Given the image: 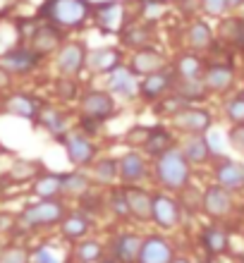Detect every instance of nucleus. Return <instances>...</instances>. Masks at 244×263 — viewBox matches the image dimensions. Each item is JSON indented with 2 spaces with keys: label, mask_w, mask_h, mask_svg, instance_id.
<instances>
[{
  "label": "nucleus",
  "mask_w": 244,
  "mask_h": 263,
  "mask_svg": "<svg viewBox=\"0 0 244 263\" xmlns=\"http://www.w3.org/2000/svg\"><path fill=\"white\" fill-rule=\"evenodd\" d=\"M63 144H65V151H67V158H70L77 167L91 165V163H93V158H96V153H98L96 146L91 144L84 134H77V132L65 134Z\"/></svg>",
  "instance_id": "9"
},
{
  "label": "nucleus",
  "mask_w": 244,
  "mask_h": 263,
  "mask_svg": "<svg viewBox=\"0 0 244 263\" xmlns=\"http://www.w3.org/2000/svg\"><path fill=\"white\" fill-rule=\"evenodd\" d=\"M105 84H108V91L112 96H125L132 98L134 93H139V82H137V74H134L129 67L120 65L118 69H112L110 74H105Z\"/></svg>",
  "instance_id": "14"
},
{
  "label": "nucleus",
  "mask_w": 244,
  "mask_h": 263,
  "mask_svg": "<svg viewBox=\"0 0 244 263\" xmlns=\"http://www.w3.org/2000/svg\"><path fill=\"white\" fill-rule=\"evenodd\" d=\"M182 218V208L177 203V199L167 194H154V213H151V220L163 230L175 228Z\"/></svg>",
  "instance_id": "10"
},
{
  "label": "nucleus",
  "mask_w": 244,
  "mask_h": 263,
  "mask_svg": "<svg viewBox=\"0 0 244 263\" xmlns=\"http://www.w3.org/2000/svg\"><path fill=\"white\" fill-rule=\"evenodd\" d=\"M101 263H120L118 258H115V261H112V258H105V261H101Z\"/></svg>",
  "instance_id": "48"
},
{
  "label": "nucleus",
  "mask_w": 244,
  "mask_h": 263,
  "mask_svg": "<svg viewBox=\"0 0 244 263\" xmlns=\"http://www.w3.org/2000/svg\"><path fill=\"white\" fill-rule=\"evenodd\" d=\"M213 175H216L218 184H223V187L230 189V192L244 189V165L237 163V160L218 158L216 167H213Z\"/></svg>",
  "instance_id": "13"
},
{
  "label": "nucleus",
  "mask_w": 244,
  "mask_h": 263,
  "mask_svg": "<svg viewBox=\"0 0 244 263\" xmlns=\"http://www.w3.org/2000/svg\"><path fill=\"white\" fill-rule=\"evenodd\" d=\"M7 112L20 115V118H34L36 115V103L29 96H12L7 101Z\"/></svg>",
  "instance_id": "35"
},
{
  "label": "nucleus",
  "mask_w": 244,
  "mask_h": 263,
  "mask_svg": "<svg viewBox=\"0 0 244 263\" xmlns=\"http://www.w3.org/2000/svg\"><path fill=\"white\" fill-rule=\"evenodd\" d=\"M86 58L89 53L84 48V43H67L58 55V69L67 77H77L86 67Z\"/></svg>",
  "instance_id": "15"
},
{
  "label": "nucleus",
  "mask_w": 244,
  "mask_h": 263,
  "mask_svg": "<svg viewBox=\"0 0 244 263\" xmlns=\"http://www.w3.org/2000/svg\"><path fill=\"white\" fill-rule=\"evenodd\" d=\"M118 112V103L110 91H86L82 96V115L98 122L110 120Z\"/></svg>",
  "instance_id": "3"
},
{
  "label": "nucleus",
  "mask_w": 244,
  "mask_h": 263,
  "mask_svg": "<svg viewBox=\"0 0 244 263\" xmlns=\"http://www.w3.org/2000/svg\"><path fill=\"white\" fill-rule=\"evenodd\" d=\"M175 127L184 134H209V129L213 127V115L206 108L199 105H187L184 110H180L173 118Z\"/></svg>",
  "instance_id": "6"
},
{
  "label": "nucleus",
  "mask_w": 244,
  "mask_h": 263,
  "mask_svg": "<svg viewBox=\"0 0 244 263\" xmlns=\"http://www.w3.org/2000/svg\"><path fill=\"white\" fill-rule=\"evenodd\" d=\"M93 180L101 184H112L115 180H120V160L115 158H101L93 163Z\"/></svg>",
  "instance_id": "29"
},
{
  "label": "nucleus",
  "mask_w": 244,
  "mask_h": 263,
  "mask_svg": "<svg viewBox=\"0 0 244 263\" xmlns=\"http://www.w3.org/2000/svg\"><path fill=\"white\" fill-rule=\"evenodd\" d=\"M120 65H122V53L118 48H96L86 58V67L93 74H110Z\"/></svg>",
  "instance_id": "20"
},
{
  "label": "nucleus",
  "mask_w": 244,
  "mask_h": 263,
  "mask_svg": "<svg viewBox=\"0 0 244 263\" xmlns=\"http://www.w3.org/2000/svg\"><path fill=\"white\" fill-rule=\"evenodd\" d=\"M0 263H27V254L22 249H7V251H3Z\"/></svg>",
  "instance_id": "42"
},
{
  "label": "nucleus",
  "mask_w": 244,
  "mask_h": 263,
  "mask_svg": "<svg viewBox=\"0 0 244 263\" xmlns=\"http://www.w3.org/2000/svg\"><path fill=\"white\" fill-rule=\"evenodd\" d=\"M242 96H244V91H242Z\"/></svg>",
  "instance_id": "50"
},
{
  "label": "nucleus",
  "mask_w": 244,
  "mask_h": 263,
  "mask_svg": "<svg viewBox=\"0 0 244 263\" xmlns=\"http://www.w3.org/2000/svg\"><path fill=\"white\" fill-rule=\"evenodd\" d=\"M146 160L137 151H129L120 158V182L125 187H137L146 180Z\"/></svg>",
  "instance_id": "11"
},
{
  "label": "nucleus",
  "mask_w": 244,
  "mask_h": 263,
  "mask_svg": "<svg viewBox=\"0 0 244 263\" xmlns=\"http://www.w3.org/2000/svg\"><path fill=\"white\" fill-rule=\"evenodd\" d=\"M175 82H177L175 67H165L161 72H154V74L144 77L139 82V93L144 101H158L161 96H165L167 91L175 89Z\"/></svg>",
  "instance_id": "7"
},
{
  "label": "nucleus",
  "mask_w": 244,
  "mask_h": 263,
  "mask_svg": "<svg viewBox=\"0 0 244 263\" xmlns=\"http://www.w3.org/2000/svg\"><path fill=\"white\" fill-rule=\"evenodd\" d=\"M127 194V203H129V215L137 218V220L146 222L151 220V213H154V194H148L146 189L137 187H125Z\"/></svg>",
  "instance_id": "18"
},
{
  "label": "nucleus",
  "mask_w": 244,
  "mask_h": 263,
  "mask_svg": "<svg viewBox=\"0 0 244 263\" xmlns=\"http://www.w3.org/2000/svg\"><path fill=\"white\" fill-rule=\"evenodd\" d=\"M91 180L84 173H70L63 175V194H72V196H82L86 194Z\"/></svg>",
  "instance_id": "33"
},
{
  "label": "nucleus",
  "mask_w": 244,
  "mask_h": 263,
  "mask_svg": "<svg viewBox=\"0 0 244 263\" xmlns=\"http://www.w3.org/2000/svg\"><path fill=\"white\" fill-rule=\"evenodd\" d=\"M173 263H189V258H173Z\"/></svg>",
  "instance_id": "47"
},
{
  "label": "nucleus",
  "mask_w": 244,
  "mask_h": 263,
  "mask_svg": "<svg viewBox=\"0 0 244 263\" xmlns=\"http://www.w3.org/2000/svg\"><path fill=\"white\" fill-rule=\"evenodd\" d=\"M173 258H175L173 247H170L163 237L154 235V237H146V239H144L139 263H173Z\"/></svg>",
  "instance_id": "21"
},
{
  "label": "nucleus",
  "mask_w": 244,
  "mask_h": 263,
  "mask_svg": "<svg viewBox=\"0 0 244 263\" xmlns=\"http://www.w3.org/2000/svg\"><path fill=\"white\" fill-rule=\"evenodd\" d=\"M63 41V34L55 29V24H46V27H39L31 36V50H36L39 55H46L50 50H55Z\"/></svg>",
  "instance_id": "24"
},
{
  "label": "nucleus",
  "mask_w": 244,
  "mask_h": 263,
  "mask_svg": "<svg viewBox=\"0 0 244 263\" xmlns=\"http://www.w3.org/2000/svg\"><path fill=\"white\" fill-rule=\"evenodd\" d=\"M91 14L96 24L101 27V31L105 34H112V31H122L125 27V10H122V3L120 0H101V3H93L91 5Z\"/></svg>",
  "instance_id": "4"
},
{
  "label": "nucleus",
  "mask_w": 244,
  "mask_h": 263,
  "mask_svg": "<svg viewBox=\"0 0 244 263\" xmlns=\"http://www.w3.org/2000/svg\"><path fill=\"white\" fill-rule=\"evenodd\" d=\"M223 112H225V120H228L232 127L244 125V96L242 93L232 96L230 101L223 105Z\"/></svg>",
  "instance_id": "34"
},
{
  "label": "nucleus",
  "mask_w": 244,
  "mask_h": 263,
  "mask_svg": "<svg viewBox=\"0 0 244 263\" xmlns=\"http://www.w3.org/2000/svg\"><path fill=\"white\" fill-rule=\"evenodd\" d=\"M101 254H103V249H101V244L93 242V239H89V242H82L77 247V258L82 263H93L101 258Z\"/></svg>",
  "instance_id": "38"
},
{
  "label": "nucleus",
  "mask_w": 244,
  "mask_h": 263,
  "mask_svg": "<svg viewBox=\"0 0 244 263\" xmlns=\"http://www.w3.org/2000/svg\"><path fill=\"white\" fill-rule=\"evenodd\" d=\"M201 10L211 17H223L230 5H228V0H201Z\"/></svg>",
  "instance_id": "40"
},
{
  "label": "nucleus",
  "mask_w": 244,
  "mask_h": 263,
  "mask_svg": "<svg viewBox=\"0 0 244 263\" xmlns=\"http://www.w3.org/2000/svg\"><path fill=\"white\" fill-rule=\"evenodd\" d=\"M141 244L144 239L132 232L127 235H120L115 242H112V254L120 263H139V254H141Z\"/></svg>",
  "instance_id": "22"
},
{
  "label": "nucleus",
  "mask_w": 244,
  "mask_h": 263,
  "mask_svg": "<svg viewBox=\"0 0 244 263\" xmlns=\"http://www.w3.org/2000/svg\"><path fill=\"white\" fill-rule=\"evenodd\" d=\"M7 82H10V77H7V69L0 65V86H7Z\"/></svg>",
  "instance_id": "45"
},
{
  "label": "nucleus",
  "mask_w": 244,
  "mask_h": 263,
  "mask_svg": "<svg viewBox=\"0 0 244 263\" xmlns=\"http://www.w3.org/2000/svg\"><path fill=\"white\" fill-rule=\"evenodd\" d=\"M65 220V206L55 199H43L36 206H29L22 213V222L39 228V225H53V222Z\"/></svg>",
  "instance_id": "5"
},
{
  "label": "nucleus",
  "mask_w": 244,
  "mask_h": 263,
  "mask_svg": "<svg viewBox=\"0 0 244 263\" xmlns=\"http://www.w3.org/2000/svg\"><path fill=\"white\" fill-rule=\"evenodd\" d=\"M228 141L232 144V148H237V151H244V125L232 127L230 134H228Z\"/></svg>",
  "instance_id": "41"
},
{
  "label": "nucleus",
  "mask_w": 244,
  "mask_h": 263,
  "mask_svg": "<svg viewBox=\"0 0 244 263\" xmlns=\"http://www.w3.org/2000/svg\"><path fill=\"white\" fill-rule=\"evenodd\" d=\"M34 194L41 199H53L55 194H63V175H43L41 180H36Z\"/></svg>",
  "instance_id": "32"
},
{
  "label": "nucleus",
  "mask_w": 244,
  "mask_h": 263,
  "mask_svg": "<svg viewBox=\"0 0 244 263\" xmlns=\"http://www.w3.org/2000/svg\"><path fill=\"white\" fill-rule=\"evenodd\" d=\"M41 14L48 22H53L55 27L74 29L89 20L91 3L89 0H46V5L41 7Z\"/></svg>",
  "instance_id": "2"
},
{
  "label": "nucleus",
  "mask_w": 244,
  "mask_h": 263,
  "mask_svg": "<svg viewBox=\"0 0 244 263\" xmlns=\"http://www.w3.org/2000/svg\"><path fill=\"white\" fill-rule=\"evenodd\" d=\"M167 63L165 58L158 53V50H154L151 46L148 48H141L137 50L132 55V63H129V69H132L134 74H141V77H148L154 74V72H161V69H165Z\"/></svg>",
  "instance_id": "19"
},
{
  "label": "nucleus",
  "mask_w": 244,
  "mask_h": 263,
  "mask_svg": "<svg viewBox=\"0 0 244 263\" xmlns=\"http://www.w3.org/2000/svg\"><path fill=\"white\" fill-rule=\"evenodd\" d=\"M201 82L209 93H225L235 84V69L225 63H213L203 69Z\"/></svg>",
  "instance_id": "12"
},
{
  "label": "nucleus",
  "mask_w": 244,
  "mask_h": 263,
  "mask_svg": "<svg viewBox=\"0 0 244 263\" xmlns=\"http://www.w3.org/2000/svg\"><path fill=\"white\" fill-rule=\"evenodd\" d=\"M192 177V163L184 158L182 148H170L156 158V180L163 189L180 192L189 184Z\"/></svg>",
  "instance_id": "1"
},
{
  "label": "nucleus",
  "mask_w": 244,
  "mask_h": 263,
  "mask_svg": "<svg viewBox=\"0 0 244 263\" xmlns=\"http://www.w3.org/2000/svg\"><path fill=\"white\" fill-rule=\"evenodd\" d=\"M41 122L48 127L53 134H63V132H65V118H63V112L53 110V108H48V110L41 112Z\"/></svg>",
  "instance_id": "39"
},
{
  "label": "nucleus",
  "mask_w": 244,
  "mask_h": 263,
  "mask_svg": "<svg viewBox=\"0 0 244 263\" xmlns=\"http://www.w3.org/2000/svg\"><path fill=\"white\" fill-rule=\"evenodd\" d=\"M173 67H175V72H177L180 79H201L206 65H203L201 58L194 55V53H182Z\"/></svg>",
  "instance_id": "26"
},
{
  "label": "nucleus",
  "mask_w": 244,
  "mask_h": 263,
  "mask_svg": "<svg viewBox=\"0 0 244 263\" xmlns=\"http://www.w3.org/2000/svg\"><path fill=\"white\" fill-rule=\"evenodd\" d=\"M201 242H203V247H206L209 254L218 256V254H225V251H228L230 239H228V232H225L223 228H218V225H209V228L203 230Z\"/></svg>",
  "instance_id": "28"
},
{
  "label": "nucleus",
  "mask_w": 244,
  "mask_h": 263,
  "mask_svg": "<svg viewBox=\"0 0 244 263\" xmlns=\"http://www.w3.org/2000/svg\"><path fill=\"white\" fill-rule=\"evenodd\" d=\"M201 208L211 218H225L232 211V192L223 184H209L201 194Z\"/></svg>",
  "instance_id": "8"
},
{
  "label": "nucleus",
  "mask_w": 244,
  "mask_h": 263,
  "mask_svg": "<svg viewBox=\"0 0 244 263\" xmlns=\"http://www.w3.org/2000/svg\"><path fill=\"white\" fill-rule=\"evenodd\" d=\"M110 208L112 213L118 218H129V203H127V194H125V187L122 189H112L110 192Z\"/></svg>",
  "instance_id": "37"
},
{
  "label": "nucleus",
  "mask_w": 244,
  "mask_h": 263,
  "mask_svg": "<svg viewBox=\"0 0 244 263\" xmlns=\"http://www.w3.org/2000/svg\"><path fill=\"white\" fill-rule=\"evenodd\" d=\"M141 148H144V153H146V156L158 158V156H163L165 151L175 148V139H173V134H170L165 127H161V125L151 127V129H148L146 141L141 144Z\"/></svg>",
  "instance_id": "23"
},
{
  "label": "nucleus",
  "mask_w": 244,
  "mask_h": 263,
  "mask_svg": "<svg viewBox=\"0 0 244 263\" xmlns=\"http://www.w3.org/2000/svg\"><path fill=\"white\" fill-rule=\"evenodd\" d=\"M161 103H158V108L156 110L158 112H170V118H175L180 110H184L189 105V101L187 98H182L180 93H170V96H163V98H158Z\"/></svg>",
  "instance_id": "36"
},
{
  "label": "nucleus",
  "mask_w": 244,
  "mask_h": 263,
  "mask_svg": "<svg viewBox=\"0 0 244 263\" xmlns=\"http://www.w3.org/2000/svg\"><path fill=\"white\" fill-rule=\"evenodd\" d=\"M120 39H122V43L125 46H129V48L134 50H141V48H148L151 46V29L144 27V24H129L127 22L125 27H122V31H120Z\"/></svg>",
  "instance_id": "25"
},
{
  "label": "nucleus",
  "mask_w": 244,
  "mask_h": 263,
  "mask_svg": "<svg viewBox=\"0 0 244 263\" xmlns=\"http://www.w3.org/2000/svg\"><path fill=\"white\" fill-rule=\"evenodd\" d=\"M34 261H36V263H60V261H58V256H55V251L48 249V247H41V249H36Z\"/></svg>",
  "instance_id": "43"
},
{
  "label": "nucleus",
  "mask_w": 244,
  "mask_h": 263,
  "mask_svg": "<svg viewBox=\"0 0 244 263\" xmlns=\"http://www.w3.org/2000/svg\"><path fill=\"white\" fill-rule=\"evenodd\" d=\"M139 3H141V5H144V3H156V0H139Z\"/></svg>",
  "instance_id": "49"
},
{
  "label": "nucleus",
  "mask_w": 244,
  "mask_h": 263,
  "mask_svg": "<svg viewBox=\"0 0 244 263\" xmlns=\"http://www.w3.org/2000/svg\"><path fill=\"white\" fill-rule=\"evenodd\" d=\"M228 5H230V10H237L244 5V0H228Z\"/></svg>",
  "instance_id": "46"
},
{
  "label": "nucleus",
  "mask_w": 244,
  "mask_h": 263,
  "mask_svg": "<svg viewBox=\"0 0 244 263\" xmlns=\"http://www.w3.org/2000/svg\"><path fill=\"white\" fill-rule=\"evenodd\" d=\"M89 232V218L82 213H72L63 220V235L67 239H82Z\"/></svg>",
  "instance_id": "31"
},
{
  "label": "nucleus",
  "mask_w": 244,
  "mask_h": 263,
  "mask_svg": "<svg viewBox=\"0 0 244 263\" xmlns=\"http://www.w3.org/2000/svg\"><path fill=\"white\" fill-rule=\"evenodd\" d=\"M187 46L192 50H209L213 46V29L206 22H194L187 29Z\"/></svg>",
  "instance_id": "27"
},
{
  "label": "nucleus",
  "mask_w": 244,
  "mask_h": 263,
  "mask_svg": "<svg viewBox=\"0 0 244 263\" xmlns=\"http://www.w3.org/2000/svg\"><path fill=\"white\" fill-rule=\"evenodd\" d=\"M58 91H60V96L63 98H74V93H77V84L72 82V79H63V82L58 84Z\"/></svg>",
  "instance_id": "44"
},
{
  "label": "nucleus",
  "mask_w": 244,
  "mask_h": 263,
  "mask_svg": "<svg viewBox=\"0 0 244 263\" xmlns=\"http://www.w3.org/2000/svg\"><path fill=\"white\" fill-rule=\"evenodd\" d=\"M173 91H175V93H180L182 98H187L189 103H192V101H196V103H199V101H203V96L209 93L201 79H180V77H177V82H175V89Z\"/></svg>",
  "instance_id": "30"
},
{
  "label": "nucleus",
  "mask_w": 244,
  "mask_h": 263,
  "mask_svg": "<svg viewBox=\"0 0 244 263\" xmlns=\"http://www.w3.org/2000/svg\"><path fill=\"white\" fill-rule=\"evenodd\" d=\"M39 53L31 48H14L7 50L5 55L0 58V65L7 69V72H14V74H27L39 65Z\"/></svg>",
  "instance_id": "17"
},
{
  "label": "nucleus",
  "mask_w": 244,
  "mask_h": 263,
  "mask_svg": "<svg viewBox=\"0 0 244 263\" xmlns=\"http://www.w3.org/2000/svg\"><path fill=\"white\" fill-rule=\"evenodd\" d=\"M180 148H182V153H184V158H187L192 165H203V163H209L211 158L218 156V153L213 151V146H211L206 134H192Z\"/></svg>",
  "instance_id": "16"
}]
</instances>
